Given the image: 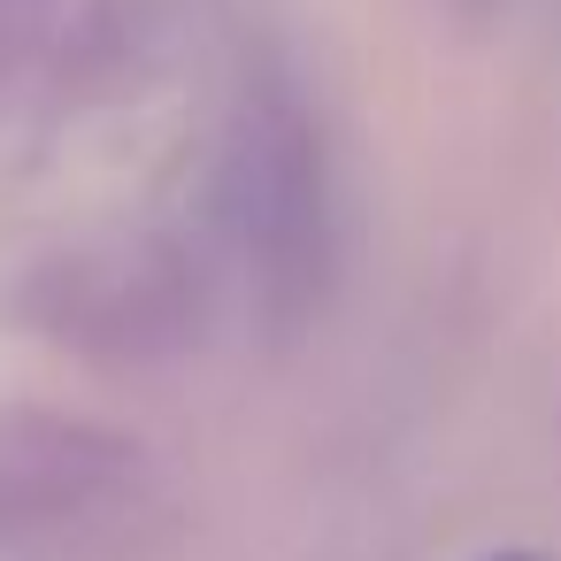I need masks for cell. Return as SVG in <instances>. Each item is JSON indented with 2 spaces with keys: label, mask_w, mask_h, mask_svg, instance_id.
Returning a JSON list of instances; mask_svg holds the SVG:
<instances>
[{
  "label": "cell",
  "mask_w": 561,
  "mask_h": 561,
  "mask_svg": "<svg viewBox=\"0 0 561 561\" xmlns=\"http://www.w3.org/2000/svg\"><path fill=\"white\" fill-rule=\"evenodd\" d=\"M492 561H546V553H492Z\"/></svg>",
  "instance_id": "obj_1"
}]
</instances>
